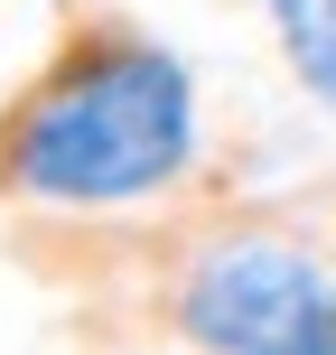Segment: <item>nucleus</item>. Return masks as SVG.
<instances>
[{
    "mask_svg": "<svg viewBox=\"0 0 336 355\" xmlns=\"http://www.w3.org/2000/svg\"><path fill=\"white\" fill-rule=\"evenodd\" d=\"M252 10L271 19V37H281L299 94L336 112V0H252Z\"/></svg>",
    "mask_w": 336,
    "mask_h": 355,
    "instance_id": "7ed1b4c3",
    "label": "nucleus"
},
{
    "mask_svg": "<svg viewBox=\"0 0 336 355\" xmlns=\"http://www.w3.org/2000/svg\"><path fill=\"white\" fill-rule=\"evenodd\" d=\"M308 355H336V318H327V327H318V346H308Z\"/></svg>",
    "mask_w": 336,
    "mask_h": 355,
    "instance_id": "20e7f679",
    "label": "nucleus"
},
{
    "mask_svg": "<svg viewBox=\"0 0 336 355\" xmlns=\"http://www.w3.org/2000/svg\"><path fill=\"white\" fill-rule=\"evenodd\" d=\"M159 318L196 355H308L336 318V281L299 234L262 225H206L168 252L159 271Z\"/></svg>",
    "mask_w": 336,
    "mask_h": 355,
    "instance_id": "f03ea898",
    "label": "nucleus"
},
{
    "mask_svg": "<svg viewBox=\"0 0 336 355\" xmlns=\"http://www.w3.org/2000/svg\"><path fill=\"white\" fill-rule=\"evenodd\" d=\"M196 75L112 0H66L37 66L0 94V215L122 225L196 178Z\"/></svg>",
    "mask_w": 336,
    "mask_h": 355,
    "instance_id": "f257e3e1",
    "label": "nucleus"
}]
</instances>
